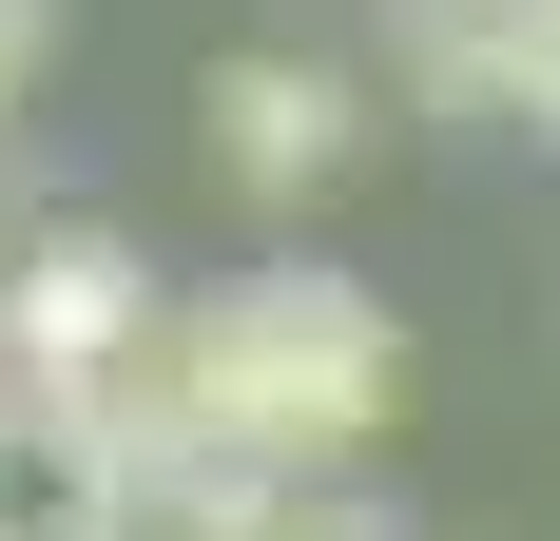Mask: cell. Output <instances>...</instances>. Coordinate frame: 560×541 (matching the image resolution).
I'll return each instance as SVG.
<instances>
[{
    "mask_svg": "<svg viewBox=\"0 0 560 541\" xmlns=\"http://www.w3.org/2000/svg\"><path fill=\"white\" fill-rule=\"evenodd\" d=\"M387 426H406L387 290H348V270H232V290H174L155 310L136 445H213V464H271V484H348Z\"/></svg>",
    "mask_w": 560,
    "mask_h": 541,
    "instance_id": "1",
    "label": "cell"
},
{
    "mask_svg": "<svg viewBox=\"0 0 560 541\" xmlns=\"http://www.w3.org/2000/svg\"><path fill=\"white\" fill-rule=\"evenodd\" d=\"M155 252L97 214H39L20 252H0V387H39V406H97L116 445H136V368H155Z\"/></svg>",
    "mask_w": 560,
    "mask_h": 541,
    "instance_id": "2",
    "label": "cell"
},
{
    "mask_svg": "<svg viewBox=\"0 0 560 541\" xmlns=\"http://www.w3.org/2000/svg\"><path fill=\"white\" fill-rule=\"evenodd\" d=\"M368 116H387V78H368V58L252 39V58H213V78H194V156H213L232 214H310V194H348Z\"/></svg>",
    "mask_w": 560,
    "mask_h": 541,
    "instance_id": "3",
    "label": "cell"
},
{
    "mask_svg": "<svg viewBox=\"0 0 560 541\" xmlns=\"http://www.w3.org/2000/svg\"><path fill=\"white\" fill-rule=\"evenodd\" d=\"M116 484H136V445L97 406L0 387V541H116Z\"/></svg>",
    "mask_w": 560,
    "mask_h": 541,
    "instance_id": "4",
    "label": "cell"
},
{
    "mask_svg": "<svg viewBox=\"0 0 560 541\" xmlns=\"http://www.w3.org/2000/svg\"><path fill=\"white\" fill-rule=\"evenodd\" d=\"M116 541H290V484L271 464H213V445H136Z\"/></svg>",
    "mask_w": 560,
    "mask_h": 541,
    "instance_id": "5",
    "label": "cell"
},
{
    "mask_svg": "<svg viewBox=\"0 0 560 541\" xmlns=\"http://www.w3.org/2000/svg\"><path fill=\"white\" fill-rule=\"evenodd\" d=\"M503 136L560 156V0H503Z\"/></svg>",
    "mask_w": 560,
    "mask_h": 541,
    "instance_id": "6",
    "label": "cell"
},
{
    "mask_svg": "<svg viewBox=\"0 0 560 541\" xmlns=\"http://www.w3.org/2000/svg\"><path fill=\"white\" fill-rule=\"evenodd\" d=\"M290 541H406V522L368 503V464H348V484H290Z\"/></svg>",
    "mask_w": 560,
    "mask_h": 541,
    "instance_id": "7",
    "label": "cell"
},
{
    "mask_svg": "<svg viewBox=\"0 0 560 541\" xmlns=\"http://www.w3.org/2000/svg\"><path fill=\"white\" fill-rule=\"evenodd\" d=\"M39 58H58V0H0V116L39 97Z\"/></svg>",
    "mask_w": 560,
    "mask_h": 541,
    "instance_id": "8",
    "label": "cell"
}]
</instances>
